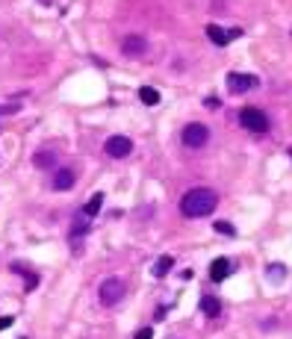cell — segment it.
Masks as SVG:
<instances>
[{
    "mask_svg": "<svg viewBox=\"0 0 292 339\" xmlns=\"http://www.w3.org/2000/svg\"><path fill=\"white\" fill-rule=\"evenodd\" d=\"M213 227H216V233H225V236H233V233H236V230H233V224H230V221H216V224H213Z\"/></svg>",
    "mask_w": 292,
    "mask_h": 339,
    "instance_id": "cell-18",
    "label": "cell"
},
{
    "mask_svg": "<svg viewBox=\"0 0 292 339\" xmlns=\"http://www.w3.org/2000/svg\"><path fill=\"white\" fill-rule=\"evenodd\" d=\"M230 272H233L230 260H227V257H219V260H213V266H210V280H213V283H222V280L230 278Z\"/></svg>",
    "mask_w": 292,
    "mask_h": 339,
    "instance_id": "cell-8",
    "label": "cell"
},
{
    "mask_svg": "<svg viewBox=\"0 0 292 339\" xmlns=\"http://www.w3.org/2000/svg\"><path fill=\"white\" fill-rule=\"evenodd\" d=\"M124 292H127V286H124L121 278H106L100 283V289H97V298H100L103 307H115L124 298Z\"/></svg>",
    "mask_w": 292,
    "mask_h": 339,
    "instance_id": "cell-2",
    "label": "cell"
},
{
    "mask_svg": "<svg viewBox=\"0 0 292 339\" xmlns=\"http://www.w3.org/2000/svg\"><path fill=\"white\" fill-rule=\"evenodd\" d=\"M290 156H292V148H290Z\"/></svg>",
    "mask_w": 292,
    "mask_h": 339,
    "instance_id": "cell-24",
    "label": "cell"
},
{
    "mask_svg": "<svg viewBox=\"0 0 292 339\" xmlns=\"http://www.w3.org/2000/svg\"><path fill=\"white\" fill-rule=\"evenodd\" d=\"M284 278H287V266L272 263V266H269V280H272V283H281Z\"/></svg>",
    "mask_w": 292,
    "mask_h": 339,
    "instance_id": "cell-16",
    "label": "cell"
},
{
    "mask_svg": "<svg viewBox=\"0 0 292 339\" xmlns=\"http://www.w3.org/2000/svg\"><path fill=\"white\" fill-rule=\"evenodd\" d=\"M100 207H103V195L97 192V195H92V198H89V204L83 207V216H86V218H95L97 213H100Z\"/></svg>",
    "mask_w": 292,
    "mask_h": 339,
    "instance_id": "cell-14",
    "label": "cell"
},
{
    "mask_svg": "<svg viewBox=\"0 0 292 339\" xmlns=\"http://www.w3.org/2000/svg\"><path fill=\"white\" fill-rule=\"evenodd\" d=\"M201 313H204V316H210V319L222 316V301H219L216 295H204V298H201Z\"/></svg>",
    "mask_w": 292,
    "mask_h": 339,
    "instance_id": "cell-10",
    "label": "cell"
},
{
    "mask_svg": "<svg viewBox=\"0 0 292 339\" xmlns=\"http://www.w3.org/2000/svg\"><path fill=\"white\" fill-rule=\"evenodd\" d=\"M103 151L112 156V159H124V156H130V151H133V142H130L127 136H109L106 145H103Z\"/></svg>",
    "mask_w": 292,
    "mask_h": 339,
    "instance_id": "cell-6",
    "label": "cell"
},
{
    "mask_svg": "<svg viewBox=\"0 0 292 339\" xmlns=\"http://www.w3.org/2000/svg\"><path fill=\"white\" fill-rule=\"evenodd\" d=\"M74 180H77V177H74L71 168H56V174H53V189H56V192H68V189L74 186Z\"/></svg>",
    "mask_w": 292,
    "mask_h": 339,
    "instance_id": "cell-9",
    "label": "cell"
},
{
    "mask_svg": "<svg viewBox=\"0 0 292 339\" xmlns=\"http://www.w3.org/2000/svg\"><path fill=\"white\" fill-rule=\"evenodd\" d=\"M227 35H230V41H233V38H239V35H242V30H239V27H233V30H227Z\"/></svg>",
    "mask_w": 292,
    "mask_h": 339,
    "instance_id": "cell-22",
    "label": "cell"
},
{
    "mask_svg": "<svg viewBox=\"0 0 292 339\" xmlns=\"http://www.w3.org/2000/svg\"><path fill=\"white\" fill-rule=\"evenodd\" d=\"M139 100L148 103V106H157V103H160V92L151 89V86H142V89H139Z\"/></svg>",
    "mask_w": 292,
    "mask_h": 339,
    "instance_id": "cell-15",
    "label": "cell"
},
{
    "mask_svg": "<svg viewBox=\"0 0 292 339\" xmlns=\"http://www.w3.org/2000/svg\"><path fill=\"white\" fill-rule=\"evenodd\" d=\"M210 142V130L204 124H186L183 127V145L186 148H204Z\"/></svg>",
    "mask_w": 292,
    "mask_h": 339,
    "instance_id": "cell-4",
    "label": "cell"
},
{
    "mask_svg": "<svg viewBox=\"0 0 292 339\" xmlns=\"http://www.w3.org/2000/svg\"><path fill=\"white\" fill-rule=\"evenodd\" d=\"M260 80L254 77V74H227V89H230V94H245V92H251L254 86H257Z\"/></svg>",
    "mask_w": 292,
    "mask_h": 339,
    "instance_id": "cell-5",
    "label": "cell"
},
{
    "mask_svg": "<svg viewBox=\"0 0 292 339\" xmlns=\"http://www.w3.org/2000/svg\"><path fill=\"white\" fill-rule=\"evenodd\" d=\"M171 266H174V257H168V254H165V257H160V260L154 263V269H151V272H154V278H165V275L171 272Z\"/></svg>",
    "mask_w": 292,
    "mask_h": 339,
    "instance_id": "cell-13",
    "label": "cell"
},
{
    "mask_svg": "<svg viewBox=\"0 0 292 339\" xmlns=\"http://www.w3.org/2000/svg\"><path fill=\"white\" fill-rule=\"evenodd\" d=\"M32 165L35 168H53L56 165V154L53 151H38V154L32 156Z\"/></svg>",
    "mask_w": 292,
    "mask_h": 339,
    "instance_id": "cell-12",
    "label": "cell"
},
{
    "mask_svg": "<svg viewBox=\"0 0 292 339\" xmlns=\"http://www.w3.org/2000/svg\"><path fill=\"white\" fill-rule=\"evenodd\" d=\"M35 283H38V275H27V292L35 289Z\"/></svg>",
    "mask_w": 292,
    "mask_h": 339,
    "instance_id": "cell-21",
    "label": "cell"
},
{
    "mask_svg": "<svg viewBox=\"0 0 292 339\" xmlns=\"http://www.w3.org/2000/svg\"><path fill=\"white\" fill-rule=\"evenodd\" d=\"M239 124H242L245 130H251V133H266V130H269V115L260 112V109H254V106H245V109L239 112Z\"/></svg>",
    "mask_w": 292,
    "mask_h": 339,
    "instance_id": "cell-3",
    "label": "cell"
},
{
    "mask_svg": "<svg viewBox=\"0 0 292 339\" xmlns=\"http://www.w3.org/2000/svg\"><path fill=\"white\" fill-rule=\"evenodd\" d=\"M121 53H124V56H145V53H148V38L139 35V32L124 35V41H121Z\"/></svg>",
    "mask_w": 292,
    "mask_h": 339,
    "instance_id": "cell-7",
    "label": "cell"
},
{
    "mask_svg": "<svg viewBox=\"0 0 292 339\" xmlns=\"http://www.w3.org/2000/svg\"><path fill=\"white\" fill-rule=\"evenodd\" d=\"M133 339H154V328H142V331H136V337Z\"/></svg>",
    "mask_w": 292,
    "mask_h": 339,
    "instance_id": "cell-19",
    "label": "cell"
},
{
    "mask_svg": "<svg viewBox=\"0 0 292 339\" xmlns=\"http://www.w3.org/2000/svg\"><path fill=\"white\" fill-rule=\"evenodd\" d=\"M86 230H89V221H86V216H80V218H77V224L71 227V239H77V236H83Z\"/></svg>",
    "mask_w": 292,
    "mask_h": 339,
    "instance_id": "cell-17",
    "label": "cell"
},
{
    "mask_svg": "<svg viewBox=\"0 0 292 339\" xmlns=\"http://www.w3.org/2000/svg\"><path fill=\"white\" fill-rule=\"evenodd\" d=\"M207 109H219V100L216 97H207Z\"/></svg>",
    "mask_w": 292,
    "mask_h": 339,
    "instance_id": "cell-23",
    "label": "cell"
},
{
    "mask_svg": "<svg viewBox=\"0 0 292 339\" xmlns=\"http://www.w3.org/2000/svg\"><path fill=\"white\" fill-rule=\"evenodd\" d=\"M12 322H15V316H3V319H0V331H6V328H12Z\"/></svg>",
    "mask_w": 292,
    "mask_h": 339,
    "instance_id": "cell-20",
    "label": "cell"
},
{
    "mask_svg": "<svg viewBox=\"0 0 292 339\" xmlns=\"http://www.w3.org/2000/svg\"><path fill=\"white\" fill-rule=\"evenodd\" d=\"M216 204H219V195L213 189H201L198 186V189H189L180 198V213L186 218H204L216 210Z\"/></svg>",
    "mask_w": 292,
    "mask_h": 339,
    "instance_id": "cell-1",
    "label": "cell"
},
{
    "mask_svg": "<svg viewBox=\"0 0 292 339\" xmlns=\"http://www.w3.org/2000/svg\"><path fill=\"white\" fill-rule=\"evenodd\" d=\"M207 38H210L213 44H219V47H225L227 41H230V35H227V30H222V27H216V24H210V27H207Z\"/></svg>",
    "mask_w": 292,
    "mask_h": 339,
    "instance_id": "cell-11",
    "label": "cell"
}]
</instances>
